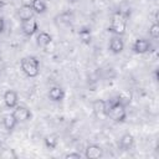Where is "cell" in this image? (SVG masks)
<instances>
[{
	"instance_id": "1",
	"label": "cell",
	"mask_w": 159,
	"mask_h": 159,
	"mask_svg": "<svg viewBox=\"0 0 159 159\" xmlns=\"http://www.w3.org/2000/svg\"><path fill=\"white\" fill-rule=\"evenodd\" d=\"M106 116L109 117L116 123H123L127 119V109H125V106L118 99V97L116 99H112V101H108L107 102Z\"/></svg>"
},
{
	"instance_id": "2",
	"label": "cell",
	"mask_w": 159,
	"mask_h": 159,
	"mask_svg": "<svg viewBox=\"0 0 159 159\" xmlns=\"http://www.w3.org/2000/svg\"><path fill=\"white\" fill-rule=\"evenodd\" d=\"M20 68L27 77H36L40 73V61L35 56H25L20 61Z\"/></svg>"
},
{
	"instance_id": "3",
	"label": "cell",
	"mask_w": 159,
	"mask_h": 159,
	"mask_svg": "<svg viewBox=\"0 0 159 159\" xmlns=\"http://www.w3.org/2000/svg\"><path fill=\"white\" fill-rule=\"evenodd\" d=\"M125 29H127V19L123 15H120L118 11H116L112 15L111 25L108 26V31L113 35L123 36L125 34Z\"/></svg>"
},
{
	"instance_id": "4",
	"label": "cell",
	"mask_w": 159,
	"mask_h": 159,
	"mask_svg": "<svg viewBox=\"0 0 159 159\" xmlns=\"http://www.w3.org/2000/svg\"><path fill=\"white\" fill-rule=\"evenodd\" d=\"M153 50V45L149 40L147 39H137L133 45H132V51L134 53H138V55H144V53H148Z\"/></svg>"
},
{
	"instance_id": "5",
	"label": "cell",
	"mask_w": 159,
	"mask_h": 159,
	"mask_svg": "<svg viewBox=\"0 0 159 159\" xmlns=\"http://www.w3.org/2000/svg\"><path fill=\"white\" fill-rule=\"evenodd\" d=\"M12 116L15 117V119L17 120V123H25L27 120H30L32 118V113L31 111L25 107V106H16L14 108V112H12Z\"/></svg>"
},
{
	"instance_id": "6",
	"label": "cell",
	"mask_w": 159,
	"mask_h": 159,
	"mask_svg": "<svg viewBox=\"0 0 159 159\" xmlns=\"http://www.w3.org/2000/svg\"><path fill=\"white\" fill-rule=\"evenodd\" d=\"M21 31H22V34H24L25 36H27V37H31V36H34L35 34H37V31H39L37 20H36L35 17H32V19H30V20L24 21L22 25H21Z\"/></svg>"
},
{
	"instance_id": "7",
	"label": "cell",
	"mask_w": 159,
	"mask_h": 159,
	"mask_svg": "<svg viewBox=\"0 0 159 159\" xmlns=\"http://www.w3.org/2000/svg\"><path fill=\"white\" fill-rule=\"evenodd\" d=\"M108 50H109L113 55H119V53H122L123 50H124V41H123L122 36L113 35V36L109 39Z\"/></svg>"
},
{
	"instance_id": "8",
	"label": "cell",
	"mask_w": 159,
	"mask_h": 159,
	"mask_svg": "<svg viewBox=\"0 0 159 159\" xmlns=\"http://www.w3.org/2000/svg\"><path fill=\"white\" fill-rule=\"evenodd\" d=\"M17 16H19L20 21L24 22L26 20H30V19L35 17V11L32 10L30 4H22L17 10Z\"/></svg>"
},
{
	"instance_id": "9",
	"label": "cell",
	"mask_w": 159,
	"mask_h": 159,
	"mask_svg": "<svg viewBox=\"0 0 159 159\" xmlns=\"http://www.w3.org/2000/svg\"><path fill=\"white\" fill-rule=\"evenodd\" d=\"M84 157L88 159H97L103 157V149L98 144H88L84 149Z\"/></svg>"
},
{
	"instance_id": "10",
	"label": "cell",
	"mask_w": 159,
	"mask_h": 159,
	"mask_svg": "<svg viewBox=\"0 0 159 159\" xmlns=\"http://www.w3.org/2000/svg\"><path fill=\"white\" fill-rule=\"evenodd\" d=\"M4 103L7 108L14 109L19 103V96L14 89H7L4 93Z\"/></svg>"
},
{
	"instance_id": "11",
	"label": "cell",
	"mask_w": 159,
	"mask_h": 159,
	"mask_svg": "<svg viewBox=\"0 0 159 159\" xmlns=\"http://www.w3.org/2000/svg\"><path fill=\"white\" fill-rule=\"evenodd\" d=\"M48 98L52 102H61L65 98V89L60 86H52L48 89Z\"/></svg>"
},
{
	"instance_id": "12",
	"label": "cell",
	"mask_w": 159,
	"mask_h": 159,
	"mask_svg": "<svg viewBox=\"0 0 159 159\" xmlns=\"http://www.w3.org/2000/svg\"><path fill=\"white\" fill-rule=\"evenodd\" d=\"M51 42H52V36H51L48 32L41 31V32L37 34V36H36V45H37L39 47H41V48H47Z\"/></svg>"
},
{
	"instance_id": "13",
	"label": "cell",
	"mask_w": 159,
	"mask_h": 159,
	"mask_svg": "<svg viewBox=\"0 0 159 159\" xmlns=\"http://www.w3.org/2000/svg\"><path fill=\"white\" fill-rule=\"evenodd\" d=\"M133 145H134V137L132 134L125 133V134H123L120 137V139H119V148H120V150H124V152L130 150L133 148Z\"/></svg>"
},
{
	"instance_id": "14",
	"label": "cell",
	"mask_w": 159,
	"mask_h": 159,
	"mask_svg": "<svg viewBox=\"0 0 159 159\" xmlns=\"http://www.w3.org/2000/svg\"><path fill=\"white\" fill-rule=\"evenodd\" d=\"M17 125V120L15 119V117L12 116V113L10 114H4V118H2V127L5 128L6 132H12L15 129V127Z\"/></svg>"
},
{
	"instance_id": "15",
	"label": "cell",
	"mask_w": 159,
	"mask_h": 159,
	"mask_svg": "<svg viewBox=\"0 0 159 159\" xmlns=\"http://www.w3.org/2000/svg\"><path fill=\"white\" fill-rule=\"evenodd\" d=\"M72 20H73V14L71 11H63L55 17L56 24H60V25H70Z\"/></svg>"
},
{
	"instance_id": "16",
	"label": "cell",
	"mask_w": 159,
	"mask_h": 159,
	"mask_svg": "<svg viewBox=\"0 0 159 159\" xmlns=\"http://www.w3.org/2000/svg\"><path fill=\"white\" fill-rule=\"evenodd\" d=\"M35 14H45L47 11V2L46 0H31L30 2Z\"/></svg>"
},
{
	"instance_id": "17",
	"label": "cell",
	"mask_w": 159,
	"mask_h": 159,
	"mask_svg": "<svg viewBox=\"0 0 159 159\" xmlns=\"http://www.w3.org/2000/svg\"><path fill=\"white\" fill-rule=\"evenodd\" d=\"M92 108H93V112L98 116L101 114H104L106 116V111H107V101L104 99H96L92 104Z\"/></svg>"
},
{
	"instance_id": "18",
	"label": "cell",
	"mask_w": 159,
	"mask_h": 159,
	"mask_svg": "<svg viewBox=\"0 0 159 159\" xmlns=\"http://www.w3.org/2000/svg\"><path fill=\"white\" fill-rule=\"evenodd\" d=\"M78 37L81 40L82 43L84 45H89L91 41H92V32L88 27H82L80 31H78Z\"/></svg>"
},
{
	"instance_id": "19",
	"label": "cell",
	"mask_w": 159,
	"mask_h": 159,
	"mask_svg": "<svg viewBox=\"0 0 159 159\" xmlns=\"http://www.w3.org/2000/svg\"><path fill=\"white\" fill-rule=\"evenodd\" d=\"M43 144L47 149H55L58 144V137L56 134H50L43 138Z\"/></svg>"
},
{
	"instance_id": "20",
	"label": "cell",
	"mask_w": 159,
	"mask_h": 159,
	"mask_svg": "<svg viewBox=\"0 0 159 159\" xmlns=\"http://www.w3.org/2000/svg\"><path fill=\"white\" fill-rule=\"evenodd\" d=\"M149 36L153 39V40H158L159 39V24L158 22H153L150 26H149Z\"/></svg>"
},
{
	"instance_id": "21",
	"label": "cell",
	"mask_w": 159,
	"mask_h": 159,
	"mask_svg": "<svg viewBox=\"0 0 159 159\" xmlns=\"http://www.w3.org/2000/svg\"><path fill=\"white\" fill-rule=\"evenodd\" d=\"M1 157L2 158H16V154L14 153V149H5Z\"/></svg>"
},
{
	"instance_id": "22",
	"label": "cell",
	"mask_w": 159,
	"mask_h": 159,
	"mask_svg": "<svg viewBox=\"0 0 159 159\" xmlns=\"http://www.w3.org/2000/svg\"><path fill=\"white\" fill-rule=\"evenodd\" d=\"M81 154L80 153H76V152H71V153H67L65 154V158L66 159H81Z\"/></svg>"
},
{
	"instance_id": "23",
	"label": "cell",
	"mask_w": 159,
	"mask_h": 159,
	"mask_svg": "<svg viewBox=\"0 0 159 159\" xmlns=\"http://www.w3.org/2000/svg\"><path fill=\"white\" fill-rule=\"evenodd\" d=\"M5 26H6V24H5V19L0 15V34H2V32L5 31Z\"/></svg>"
},
{
	"instance_id": "24",
	"label": "cell",
	"mask_w": 159,
	"mask_h": 159,
	"mask_svg": "<svg viewBox=\"0 0 159 159\" xmlns=\"http://www.w3.org/2000/svg\"><path fill=\"white\" fill-rule=\"evenodd\" d=\"M2 118H4V114H2L1 111H0V125H2Z\"/></svg>"
},
{
	"instance_id": "25",
	"label": "cell",
	"mask_w": 159,
	"mask_h": 159,
	"mask_svg": "<svg viewBox=\"0 0 159 159\" xmlns=\"http://www.w3.org/2000/svg\"><path fill=\"white\" fill-rule=\"evenodd\" d=\"M71 2H76V1H78V0H70Z\"/></svg>"
}]
</instances>
